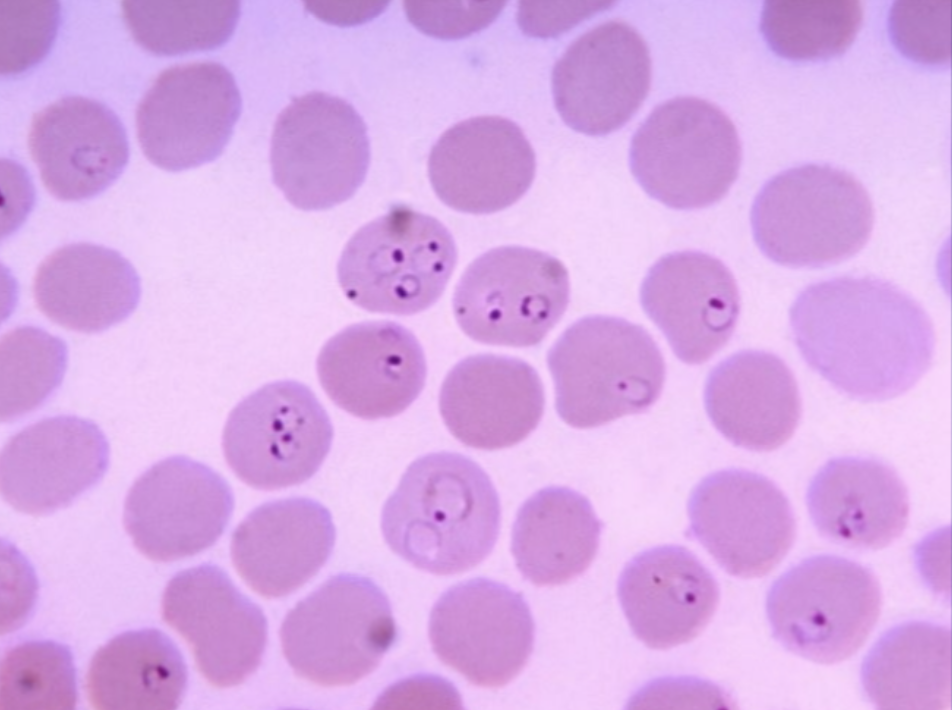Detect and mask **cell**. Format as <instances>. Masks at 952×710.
I'll return each instance as SVG.
<instances>
[{
    "mask_svg": "<svg viewBox=\"0 0 952 710\" xmlns=\"http://www.w3.org/2000/svg\"><path fill=\"white\" fill-rule=\"evenodd\" d=\"M329 398L358 418L402 413L420 395L427 365L415 335L392 321L350 325L330 338L316 361Z\"/></svg>",
    "mask_w": 952,
    "mask_h": 710,
    "instance_id": "18",
    "label": "cell"
},
{
    "mask_svg": "<svg viewBox=\"0 0 952 710\" xmlns=\"http://www.w3.org/2000/svg\"><path fill=\"white\" fill-rule=\"evenodd\" d=\"M863 20L859 1H765L760 30L779 56L795 61L841 55L854 41Z\"/></svg>",
    "mask_w": 952,
    "mask_h": 710,
    "instance_id": "33",
    "label": "cell"
},
{
    "mask_svg": "<svg viewBox=\"0 0 952 710\" xmlns=\"http://www.w3.org/2000/svg\"><path fill=\"white\" fill-rule=\"evenodd\" d=\"M241 112L230 71L216 62L164 70L136 110L137 137L146 158L177 172L218 158Z\"/></svg>",
    "mask_w": 952,
    "mask_h": 710,
    "instance_id": "13",
    "label": "cell"
},
{
    "mask_svg": "<svg viewBox=\"0 0 952 710\" xmlns=\"http://www.w3.org/2000/svg\"><path fill=\"white\" fill-rule=\"evenodd\" d=\"M108 464L109 444L96 423L75 415L43 418L3 447L1 494L19 512L49 514L95 486Z\"/></svg>",
    "mask_w": 952,
    "mask_h": 710,
    "instance_id": "19",
    "label": "cell"
},
{
    "mask_svg": "<svg viewBox=\"0 0 952 710\" xmlns=\"http://www.w3.org/2000/svg\"><path fill=\"white\" fill-rule=\"evenodd\" d=\"M711 572L688 549L664 545L632 558L618 580V598L634 635L647 647L668 649L693 640L719 603Z\"/></svg>",
    "mask_w": 952,
    "mask_h": 710,
    "instance_id": "24",
    "label": "cell"
},
{
    "mask_svg": "<svg viewBox=\"0 0 952 710\" xmlns=\"http://www.w3.org/2000/svg\"><path fill=\"white\" fill-rule=\"evenodd\" d=\"M330 418L304 384H266L230 412L222 435L227 464L248 486L276 490L309 480L328 455Z\"/></svg>",
    "mask_w": 952,
    "mask_h": 710,
    "instance_id": "11",
    "label": "cell"
},
{
    "mask_svg": "<svg viewBox=\"0 0 952 710\" xmlns=\"http://www.w3.org/2000/svg\"><path fill=\"white\" fill-rule=\"evenodd\" d=\"M396 636L386 594L371 579L349 573L301 600L280 629L295 674L325 687L351 685L372 673Z\"/></svg>",
    "mask_w": 952,
    "mask_h": 710,
    "instance_id": "7",
    "label": "cell"
},
{
    "mask_svg": "<svg viewBox=\"0 0 952 710\" xmlns=\"http://www.w3.org/2000/svg\"><path fill=\"white\" fill-rule=\"evenodd\" d=\"M741 143L730 118L696 97L657 106L635 132L631 172L652 198L674 209L721 200L738 177Z\"/></svg>",
    "mask_w": 952,
    "mask_h": 710,
    "instance_id": "6",
    "label": "cell"
},
{
    "mask_svg": "<svg viewBox=\"0 0 952 710\" xmlns=\"http://www.w3.org/2000/svg\"><path fill=\"white\" fill-rule=\"evenodd\" d=\"M651 83L646 42L629 24L603 23L566 49L552 72V93L562 120L587 135L621 128L645 100Z\"/></svg>",
    "mask_w": 952,
    "mask_h": 710,
    "instance_id": "17",
    "label": "cell"
},
{
    "mask_svg": "<svg viewBox=\"0 0 952 710\" xmlns=\"http://www.w3.org/2000/svg\"><path fill=\"white\" fill-rule=\"evenodd\" d=\"M336 532L330 512L303 497L253 509L231 537V559L243 581L266 598L291 594L330 557Z\"/></svg>",
    "mask_w": 952,
    "mask_h": 710,
    "instance_id": "25",
    "label": "cell"
},
{
    "mask_svg": "<svg viewBox=\"0 0 952 710\" xmlns=\"http://www.w3.org/2000/svg\"><path fill=\"white\" fill-rule=\"evenodd\" d=\"M57 1L1 2V73H21L41 61L56 36Z\"/></svg>",
    "mask_w": 952,
    "mask_h": 710,
    "instance_id": "36",
    "label": "cell"
},
{
    "mask_svg": "<svg viewBox=\"0 0 952 710\" xmlns=\"http://www.w3.org/2000/svg\"><path fill=\"white\" fill-rule=\"evenodd\" d=\"M880 583L853 560L816 555L784 572L770 587L766 613L774 638L820 664L854 655L878 621Z\"/></svg>",
    "mask_w": 952,
    "mask_h": 710,
    "instance_id": "8",
    "label": "cell"
},
{
    "mask_svg": "<svg viewBox=\"0 0 952 710\" xmlns=\"http://www.w3.org/2000/svg\"><path fill=\"white\" fill-rule=\"evenodd\" d=\"M370 163L367 127L347 101L323 92L294 98L278 115L270 148L273 182L296 208L325 210L350 199Z\"/></svg>",
    "mask_w": 952,
    "mask_h": 710,
    "instance_id": "9",
    "label": "cell"
},
{
    "mask_svg": "<svg viewBox=\"0 0 952 710\" xmlns=\"http://www.w3.org/2000/svg\"><path fill=\"white\" fill-rule=\"evenodd\" d=\"M124 21L133 39L161 56L213 50L232 36L239 1H122Z\"/></svg>",
    "mask_w": 952,
    "mask_h": 710,
    "instance_id": "32",
    "label": "cell"
},
{
    "mask_svg": "<svg viewBox=\"0 0 952 710\" xmlns=\"http://www.w3.org/2000/svg\"><path fill=\"white\" fill-rule=\"evenodd\" d=\"M640 301L676 357L691 365L706 362L729 341L740 312L731 271L698 251L661 257L642 282Z\"/></svg>",
    "mask_w": 952,
    "mask_h": 710,
    "instance_id": "21",
    "label": "cell"
},
{
    "mask_svg": "<svg viewBox=\"0 0 952 710\" xmlns=\"http://www.w3.org/2000/svg\"><path fill=\"white\" fill-rule=\"evenodd\" d=\"M568 271L554 256L501 246L464 271L453 296L455 319L471 339L489 345H538L565 313Z\"/></svg>",
    "mask_w": 952,
    "mask_h": 710,
    "instance_id": "10",
    "label": "cell"
},
{
    "mask_svg": "<svg viewBox=\"0 0 952 710\" xmlns=\"http://www.w3.org/2000/svg\"><path fill=\"white\" fill-rule=\"evenodd\" d=\"M161 610L212 685H239L261 664L268 638L266 617L220 567L202 564L178 572L165 588Z\"/></svg>",
    "mask_w": 952,
    "mask_h": 710,
    "instance_id": "16",
    "label": "cell"
},
{
    "mask_svg": "<svg viewBox=\"0 0 952 710\" xmlns=\"http://www.w3.org/2000/svg\"><path fill=\"white\" fill-rule=\"evenodd\" d=\"M601 529L584 495L568 487H546L519 508L512 526L511 553L522 576L534 585L564 584L590 566Z\"/></svg>",
    "mask_w": 952,
    "mask_h": 710,
    "instance_id": "29",
    "label": "cell"
},
{
    "mask_svg": "<svg viewBox=\"0 0 952 710\" xmlns=\"http://www.w3.org/2000/svg\"><path fill=\"white\" fill-rule=\"evenodd\" d=\"M689 534L730 575L758 578L788 554L796 520L783 491L769 478L745 469H724L703 478L688 501Z\"/></svg>",
    "mask_w": 952,
    "mask_h": 710,
    "instance_id": "12",
    "label": "cell"
},
{
    "mask_svg": "<svg viewBox=\"0 0 952 710\" xmlns=\"http://www.w3.org/2000/svg\"><path fill=\"white\" fill-rule=\"evenodd\" d=\"M806 505L821 536L858 550H879L897 540L910 510L897 472L881 460L859 456L826 462L809 483Z\"/></svg>",
    "mask_w": 952,
    "mask_h": 710,
    "instance_id": "26",
    "label": "cell"
},
{
    "mask_svg": "<svg viewBox=\"0 0 952 710\" xmlns=\"http://www.w3.org/2000/svg\"><path fill=\"white\" fill-rule=\"evenodd\" d=\"M28 146L42 183L62 201L102 193L129 159L126 132L117 115L82 96L61 98L35 114Z\"/></svg>",
    "mask_w": 952,
    "mask_h": 710,
    "instance_id": "23",
    "label": "cell"
},
{
    "mask_svg": "<svg viewBox=\"0 0 952 710\" xmlns=\"http://www.w3.org/2000/svg\"><path fill=\"white\" fill-rule=\"evenodd\" d=\"M806 363L838 391L883 401L912 388L931 367L932 321L908 293L872 276H840L807 286L790 308Z\"/></svg>",
    "mask_w": 952,
    "mask_h": 710,
    "instance_id": "1",
    "label": "cell"
},
{
    "mask_svg": "<svg viewBox=\"0 0 952 710\" xmlns=\"http://www.w3.org/2000/svg\"><path fill=\"white\" fill-rule=\"evenodd\" d=\"M429 639L436 656L470 683L497 688L527 664L535 624L520 592L474 578L449 588L435 602Z\"/></svg>",
    "mask_w": 952,
    "mask_h": 710,
    "instance_id": "14",
    "label": "cell"
},
{
    "mask_svg": "<svg viewBox=\"0 0 952 710\" xmlns=\"http://www.w3.org/2000/svg\"><path fill=\"white\" fill-rule=\"evenodd\" d=\"M545 406L537 371L509 356L478 354L458 362L446 375L439 410L450 433L481 450L511 447L538 426Z\"/></svg>",
    "mask_w": 952,
    "mask_h": 710,
    "instance_id": "22",
    "label": "cell"
},
{
    "mask_svg": "<svg viewBox=\"0 0 952 710\" xmlns=\"http://www.w3.org/2000/svg\"><path fill=\"white\" fill-rule=\"evenodd\" d=\"M187 681L174 642L158 629L143 628L123 632L96 651L85 688L96 709L171 710L180 705Z\"/></svg>",
    "mask_w": 952,
    "mask_h": 710,
    "instance_id": "30",
    "label": "cell"
},
{
    "mask_svg": "<svg viewBox=\"0 0 952 710\" xmlns=\"http://www.w3.org/2000/svg\"><path fill=\"white\" fill-rule=\"evenodd\" d=\"M456 263L455 241L439 220L393 205L350 238L337 274L346 297L362 309L412 315L441 297Z\"/></svg>",
    "mask_w": 952,
    "mask_h": 710,
    "instance_id": "5",
    "label": "cell"
},
{
    "mask_svg": "<svg viewBox=\"0 0 952 710\" xmlns=\"http://www.w3.org/2000/svg\"><path fill=\"white\" fill-rule=\"evenodd\" d=\"M536 172L534 150L510 119L479 116L446 130L431 149L430 183L448 207L490 214L516 203Z\"/></svg>",
    "mask_w": 952,
    "mask_h": 710,
    "instance_id": "20",
    "label": "cell"
},
{
    "mask_svg": "<svg viewBox=\"0 0 952 710\" xmlns=\"http://www.w3.org/2000/svg\"><path fill=\"white\" fill-rule=\"evenodd\" d=\"M448 3V2H447ZM504 2H405L410 20L424 32L440 38H458L482 29L499 13Z\"/></svg>",
    "mask_w": 952,
    "mask_h": 710,
    "instance_id": "38",
    "label": "cell"
},
{
    "mask_svg": "<svg viewBox=\"0 0 952 710\" xmlns=\"http://www.w3.org/2000/svg\"><path fill=\"white\" fill-rule=\"evenodd\" d=\"M76 670L69 648L30 640L7 650L1 661V709L67 710L77 705Z\"/></svg>",
    "mask_w": 952,
    "mask_h": 710,
    "instance_id": "35",
    "label": "cell"
},
{
    "mask_svg": "<svg viewBox=\"0 0 952 710\" xmlns=\"http://www.w3.org/2000/svg\"><path fill=\"white\" fill-rule=\"evenodd\" d=\"M951 635L946 626L909 621L886 631L867 653L861 683L879 709H947Z\"/></svg>",
    "mask_w": 952,
    "mask_h": 710,
    "instance_id": "31",
    "label": "cell"
},
{
    "mask_svg": "<svg viewBox=\"0 0 952 710\" xmlns=\"http://www.w3.org/2000/svg\"><path fill=\"white\" fill-rule=\"evenodd\" d=\"M547 365L559 417L580 429L646 411L665 380L664 359L650 334L611 316L569 326L550 348Z\"/></svg>",
    "mask_w": 952,
    "mask_h": 710,
    "instance_id": "4",
    "label": "cell"
},
{
    "mask_svg": "<svg viewBox=\"0 0 952 710\" xmlns=\"http://www.w3.org/2000/svg\"><path fill=\"white\" fill-rule=\"evenodd\" d=\"M501 510L487 473L465 455L434 452L412 462L385 502V542L414 567L453 575L481 563L494 548Z\"/></svg>",
    "mask_w": 952,
    "mask_h": 710,
    "instance_id": "2",
    "label": "cell"
},
{
    "mask_svg": "<svg viewBox=\"0 0 952 710\" xmlns=\"http://www.w3.org/2000/svg\"><path fill=\"white\" fill-rule=\"evenodd\" d=\"M750 218L754 240L771 261L819 268L863 249L872 233L874 209L867 190L850 173L805 164L767 181Z\"/></svg>",
    "mask_w": 952,
    "mask_h": 710,
    "instance_id": "3",
    "label": "cell"
},
{
    "mask_svg": "<svg viewBox=\"0 0 952 710\" xmlns=\"http://www.w3.org/2000/svg\"><path fill=\"white\" fill-rule=\"evenodd\" d=\"M892 41L908 58L929 65L950 59V1H898L890 12Z\"/></svg>",
    "mask_w": 952,
    "mask_h": 710,
    "instance_id": "37",
    "label": "cell"
},
{
    "mask_svg": "<svg viewBox=\"0 0 952 710\" xmlns=\"http://www.w3.org/2000/svg\"><path fill=\"white\" fill-rule=\"evenodd\" d=\"M234 507L226 480L182 455L153 464L125 498L123 525L147 558L171 562L211 547L225 531Z\"/></svg>",
    "mask_w": 952,
    "mask_h": 710,
    "instance_id": "15",
    "label": "cell"
},
{
    "mask_svg": "<svg viewBox=\"0 0 952 710\" xmlns=\"http://www.w3.org/2000/svg\"><path fill=\"white\" fill-rule=\"evenodd\" d=\"M140 293L132 264L117 251L90 243L65 245L49 254L33 283L39 310L81 333L101 332L125 320Z\"/></svg>",
    "mask_w": 952,
    "mask_h": 710,
    "instance_id": "28",
    "label": "cell"
},
{
    "mask_svg": "<svg viewBox=\"0 0 952 710\" xmlns=\"http://www.w3.org/2000/svg\"><path fill=\"white\" fill-rule=\"evenodd\" d=\"M704 404L714 427L734 445L772 451L794 434L802 414L794 374L777 355L740 351L709 373Z\"/></svg>",
    "mask_w": 952,
    "mask_h": 710,
    "instance_id": "27",
    "label": "cell"
},
{
    "mask_svg": "<svg viewBox=\"0 0 952 710\" xmlns=\"http://www.w3.org/2000/svg\"><path fill=\"white\" fill-rule=\"evenodd\" d=\"M1 419L12 422L45 403L60 386L67 367L65 342L34 326H20L1 338Z\"/></svg>",
    "mask_w": 952,
    "mask_h": 710,
    "instance_id": "34",
    "label": "cell"
}]
</instances>
